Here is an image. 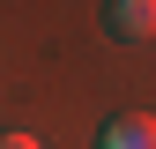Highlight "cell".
<instances>
[{"mask_svg":"<svg viewBox=\"0 0 156 149\" xmlns=\"http://www.w3.org/2000/svg\"><path fill=\"white\" fill-rule=\"evenodd\" d=\"M104 30L126 37V45H149L156 37V0H104Z\"/></svg>","mask_w":156,"mask_h":149,"instance_id":"obj_1","label":"cell"},{"mask_svg":"<svg viewBox=\"0 0 156 149\" xmlns=\"http://www.w3.org/2000/svg\"><path fill=\"white\" fill-rule=\"evenodd\" d=\"M97 149H156V119L149 112H126V119H112L97 134Z\"/></svg>","mask_w":156,"mask_h":149,"instance_id":"obj_2","label":"cell"},{"mask_svg":"<svg viewBox=\"0 0 156 149\" xmlns=\"http://www.w3.org/2000/svg\"><path fill=\"white\" fill-rule=\"evenodd\" d=\"M0 149H37V142L30 134H0Z\"/></svg>","mask_w":156,"mask_h":149,"instance_id":"obj_3","label":"cell"}]
</instances>
